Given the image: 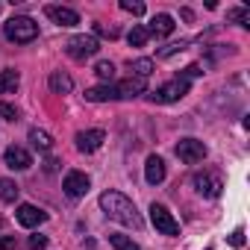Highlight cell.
Masks as SVG:
<instances>
[{
	"label": "cell",
	"instance_id": "obj_1",
	"mask_svg": "<svg viewBox=\"0 0 250 250\" xmlns=\"http://www.w3.org/2000/svg\"><path fill=\"white\" fill-rule=\"evenodd\" d=\"M100 209L106 212V218H112V221H118L124 227H133V229H142L145 227L136 203L127 194H121V191H103L100 194Z\"/></svg>",
	"mask_w": 250,
	"mask_h": 250
},
{
	"label": "cell",
	"instance_id": "obj_2",
	"mask_svg": "<svg viewBox=\"0 0 250 250\" xmlns=\"http://www.w3.org/2000/svg\"><path fill=\"white\" fill-rule=\"evenodd\" d=\"M3 36L9 42H15V44H30L39 36V24L33 18H27V15H12L6 21V27H3Z\"/></svg>",
	"mask_w": 250,
	"mask_h": 250
},
{
	"label": "cell",
	"instance_id": "obj_3",
	"mask_svg": "<svg viewBox=\"0 0 250 250\" xmlns=\"http://www.w3.org/2000/svg\"><path fill=\"white\" fill-rule=\"evenodd\" d=\"M188 88H191V83H188V80L174 77V80H168L165 85H159V88L150 94V100H153V103H174V100L186 97V94H188Z\"/></svg>",
	"mask_w": 250,
	"mask_h": 250
},
{
	"label": "cell",
	"instance_id": "obj_4",
	"mask_svg": "<svg viewBox=\"0 0 250 250\" xmlns=\"http://www.w3.org/2000/svg\"><path fill=\"white\" fill-rule=\"evenodd\" d=\"M65 50H68V56H71V59H77V62H85V59L97 56V50H100V42H97L94 36H74V39L65 44Z\"/></svg>",
	"mask_w": 250,
	"mask_h": 250
},
{
	"label": "cell",
	"instance_id": "obj_5",
	"mask_svg": "<svg viewBox=\"0 0 250 250\" xmlns=\"http://www.w3.org/2000/svg\"><path fill=\"white\" fill-rule=\"evenodd\" d=\"M150 221H153L156 232H162V235H180V221H177L162 203H153V206H150Z\"/></svg>",
	"mask_w": 250,
	"mask_h": 250
},
{
	"label": "cell",
	"instance_id": "obj_6",
	"mask_svg": "<svg viewBox=\"0 0 250 250\" xmlns=\"http://www.w3.org/2000/svg\"><path fill=\"white\" fill-rule=\"evenodd\" d=\"M62 188H65V194H68L71 200H80V197H85V194H88L91 180H88L83 171H68V174H65V180H62Z\"/></svg>",
	"mask_w": 250,
	"mask_h": 250
},
{
	"label": "cell",
	"instance_id": "obj_7",
	"mask_svg": "<svg viewBox=\"0 0 250 250\" xmlns=\"http://www.w3.org/2000/svg\"><path fill=\"white\" fill-rule=\"evenodd\" d=\"M177 156H180L186 165H197V162H203V156H206V145L197 142V139H183V142L177 145Z\"/></svg>",
	"mask_w": 250,
	"mask_h": 250
},
{
	"label": "cell",
	"instance_id": "obj_8",
	"mask_svg": "<svg viewBox=\"0 0 250 250\" xmlns=\"http://www.w3.org/2000/svg\"><path fill=\"white\" fill-rule=\"evenodd\" d=\"M77 150L80 153H94V150H100V145L106 142V133L103 130H83V133H77Z\"/></svg>",
	"mask_w": 250,
	"mask_h": 250
},
{
	"label": "cell",
	"instance_id": "obj_9",
	"mask_svg": "<svg viewBox=\"0 0 250 250\" xmlns=\"http://www.w3.org/2000/svg\"><path fill=\"white\" fill-rule=\"evenodd\" d=\"M15 218H18V224H21V227L33 229V227H39V224H44V221H47V212H42V209H39V206H33V203H21V206H18V212H15Z\"/></svg>",
	"mask_w": 250,
	"mask_h": 250
},
{
	"label": "cell",
	"instance_id": "obj_10",
	"mask_svg": "<svg viewBox=\"0 0 250 250\" xmlns=\"http://www.w3.org/2000/svg\"><path fill=\"white\" fill-rule=\"evenodd\" d=\"M44 15L53 21V24H59V27H77L80 24V15L74 12V9H68V6H44Z\"/></svg>",
	"mask_w": 250,
	"mask_h": 250
},
{
	"label": "cell",
	"instance_id": "obj_11",
	"mask_svg": "<svg viewBox=\"0 0 250 250\" xmlns=\"http://www.w3.org/2000/svg\"><path fill=\"white\" fill-rule=\"evenodd\" d=\"M3 159H6V168H12V171H27V168L33 165V156H30L24 147H18V145L6 147Z\"/></svg>",
	"mask_w": 250,
	"mask_h": 250
},
{
	"label": "cell",
	"instance_id": "obj_12",
	"mask_svg": "<svg viewBox=\"0 0 250 250\" xmlns=\"http://www.w3.org/2000/svg\"><path fill=\"white\" fill-rule=\"evenodd\" d=\"M145 88H147V83H145V80L130 77V80H121V83L115 85V94H118V100H130V97L145 94Z\"/></svg>",
	"mask_w": 250,
	"mask_h": 250
},
{
	"label": "cell",
	"instance_id": "obj_13",
	"mask_svg": "<svg viewBox=\"0 0 250 250\" xmlns=\"http://www.w3.org/2000/svg\"><path fill=\"white\" fill-rule=\"evenodd\" d=\"M194 186H197V191L206 194V197H218L221 188H224V183H221L215 174H194Z\"/></svg>",
	"mask_w": 250,
	"mask_h": 250
},
{
	"label": "cell",
	"instance_id": "obj_14",
	"mask_svg": "<svg viewBox=\"0 0 250 250\" xmlns=\"http://www.w3.org/2000/svg\"><path fill=\"white\" fill-rule=\"evenodd\" d=\"M174 18L171 15H165V12H159V15H153V21H150V27H147V33L150 36H159V39H165V36H171L174 33Z\"/></svg>",
	"mask_w": 250,
	"mask_h": 250
},
{
	"label": "cell",
	"instance_id": "obj_15",
	"mask_svg": "<svg viewBox=\"0 0 250 250\" xmlns=\"http://www.w3.org/2000/svg\"><path fill=\"white\" fill-rule=\"evenodd\" d=\"M145 180L150 186H159L165 180V162L159 156H147V162H145Z\"/></svg>",
	"mask_w": 250,
	"mask_h": 250
},
{
	"label": "cell",
	"instance_id": "obj_16",
	"mask_svg": "<svg viewBox=\"0 0 250 250\" xmlns=\"http://www.w3.org/2000/svg\"><path fill=\"white\" fill-rule=\"evenodd\" d=\"M47 83H50V91H53V94H68V91L74 88V80H71L65 71H53Z\"/></svg>",
	"mask_w": 250,
	"mask_h": 250
},
{
	"label": "cell",
	"instance_id": "obj_17",
	"mask_svg": "<svg viewBox=\"0 0 250 250\" xmlns=\"http://www.w3.org/2000/svg\"><path fill=\"white\" fill-rule=\"evenodd\" d=\"M85 100H91V103H106V100H118V94H115V85H94V88H88L85 91Z\"/></svg>",
	"mask_w": 250,
	"mask_h": 250
},
{
	"label": "cell",
	"instance_id": "obj_18",
	"mask_svg": "<svg viewBox=\"0 0 250 250\" xmlns=\"http://www.w3.org/2000/svg\"><path fill=\"white\" fill-rule=\"evenodd\" d=\"M18 183L15 180H9V177H0V200L3 203H15L18 200Z\"/></svg>",
	"mask_w": 250,
	"mask_h": 250
},
{
	"label": "cell",
	"instance_id": "obj_19",
	"mask_svg": "<svg viewBox=\"0 0 250 250\" xmlns=\"http://www.w3.org/2000/svg\"><path fill=\"white\" fill-rule=\"evenodd\" d=\"M18 83H21L18 71H12V68L0 71V94H9V91H15V88H18Z\"/></svg>",
	"mask_w": 250,
	"mask_h": 250
},
{
	"label": "cell",
	"instance_id": "obj_20",
	"mask_svg": "<svg viewBox=\"0 0 250 250\" xmlns=\"http://www.w3.org/2000/svg\"><path fill=\"white\" fill-rule=\"evenodd\" d=\"M153 59H133L130 62V71H133V77H139V80H147L150 74H153Z\"/></svg>",
	"mask_w": 250,
	"mask_h": 250
},
{
	"label": "cell",
	"instance_id": "obj_21",
	"mask_svg": "<svg viewBox=\"0 0 250 250\" xmlns=\"http://www.w3.org/2000/svg\"><path fill=\"white\" fill-rule=\"evenodd\" d=\"M30 145L36 147V150H50L53 147V139H50V133H44V130H30Z\"/></svg>",
	"mask_w": 250,
	"mask_h": 250
},
{
	"label": "cell",
	"instance_id": "obj_22",
	"mask_svg": "<svg viewBox=\"0 0 250 250\" xmlns=\"http://www.w3.org/2000/svg\"><path fill=\"white\" fill-rule=\"evenodd\" d=\"M147 39H150V33H147V27H142V24H136V27L130 30V36H127L130 47H145V44H147Z\"/></svg>",
	"mask_w": 250,
	"mask_h": 250
},
{
	"label": "cell",
	"instance_id": "obj_23",
	"mask_svg": "<svg viewBox=\"0 0 250 250\" xmlns=\"http://www.w3.org/2000/svg\"><path fill=\"white\" fill-rule=\"evenodd\" d=\"M109 244L115 247V250H142L133 238H127V235H121V232H112L109 235Z\"/></svg>",
	"mask_w": 250,
	"mask_h": 250
},
{
	"label": "cell",
	"instance_id": "obj_24",
	"mask_svg": "<svg viewBox=\"0 0 250 250\" xmlns=\"http://www.w3.org/2000/svg\"><path fill=\"white\" fill-rule=\"evenodd\" d=\"M227 21H232V24H241V27H250V9H244V6H235V9H229V12H227Z\"/></svg>",
	"mask_w": 250,
	"mask_h": 250
},
{
	"label": "cell",
	"instance_id": "obj_25",
	"mask_svg": "<svg viewBox=\"0 0 250 250\" xmlns=\"http://www.w3.org/2000/svg\"><path fill=\"white\" fill-rule=\"evenodd\" d=\"M186 47H188V42H186V39H183V42H171V44L159 47V50H156V56H159V59H168V56H177V53H183Z\"/></svg>",
	"mask_w": 250,
	"mask_h": 250
},
{
	"label": "cell",
	"instance_id": "obj_26",
	"mask_svg": "<svg viewBox=\"0 0 250 250\" xmlns=\"http://www.w3.org/2000/svg\"><path fill=\"white\" fill-rule=\"evenodd\" d=\"M94 74L109 83V80L115 77V65H112V62H97V65H94Z\"/></svg>",
	"mask_w": 250,
	"mask_h": 250
},
{
	"label": "cell",
	"instance_id": "obj_27",
	"mask_svg": "<svg viewBox=\"0 0 250 250\" xmlns=\"http://www.w3.org/2000/svg\"><path fill=\"white\" fill-rule=\"evenodd\" d=\"M121 9L124 12H130V15H145V3H133V0H121Z\"/></svg>",
	"mask_w": 250,
	"mask_h": 250
},
{
	"label": "cell",
	"instance_id": "obj_28",
	"mask_svg": "<svg viewBox=\"0 0 250 250\" xmlns=\"http://www.w3.org/2000/svg\"><path fill=\"white\" fill-rule=\"evenodd\" d=\"M0 118H3V121H18V109H15L12 103H3V100H0Z\"/></svg>",
	"mask_w": 250,
	"mask_h": 250
},
{
	"label": "cell",
	"instance_id": "obj_29",
	"mask_svg": "<svg viewBox=\"0 0 250 250\" xmlns=\"http://www.w3.org/2000/svg\"><path fill=\"white\" fill-rule=\"evenodd\" d=\"M94 33H97V36H106V39H118V27H106V24H94Z\"/></svg>",
	"mask_w": 250,
	"mask_h": 250
},
{
	"label": "cell",
	"instance_id": "obj_30",
	"mask_svg": "<svg viewBox=\"0 0 250 250\" xmlns=\"http://www.w3.org/2000/svg\"><path fill=\"white\" fill-rule=\"evenodd\" d=\"M200 74H203V68H200V65H188V68H183V74H180V77L191 83V80H194V77H200Z\"/></svg>",
	"mask_w": 250,
	"mask_h": 250
},
{
	"label": "cell",
	"instance_id": "obj_31",
	"mask_svg": "<svg viewBox=\"0 0 250 250\" xmlns=\"http://www.w3.org/2000/svg\"><path fill=\"white\" fill-rule=\"evenodd\" d=\"M229 244H232V247H241V244H244V229H241V227H235V229H232Z\"/></svg>",
	"mask_w": 250,
	"mask_h": 250
},
{
	"label": "cell",
	"instance_id": "obj_32",
	"mask_svg": "<svg viewBox=\"0 0 250 250\" xmlns=\"http://www.w3.org/2000/svg\"><path fill=\"white\" fill-rule=\"evenodd\" d=\"M44 247H47L44 235H30V250H44Z\"/></svg>",
	"mask_w": 250,
	"mask_h": 250
},
{
	"label": "cell",
	"instance_id": "obj_33",
	"mask_svg": "<svg viewBox=\"0 0 250 250\" xmlns=\"http://www.w3.org/2000/svg\"><path fill=\"white\" fill-rule=\"evenodd\" d=\"M12 244H15V238H0V250H12Z\"/></svg>",
	"mask_w": 250,
	"mask_h": 250
},
{
	"label": "cell",
	"instance_id": "obj_34",
	"mask_svg": "<svg viewBox=\"0 0 250 250\" xmlns=\"http://www.w3.org/2000/svg\"><path fill=\"white\" fill-rule=\"evenodd\" d=\"M85 250H97V244H94V241L88 238V241H85Z\"/></svg>",
	"mask_w": 250,
	"mask_h": 250
}]
</instances>
